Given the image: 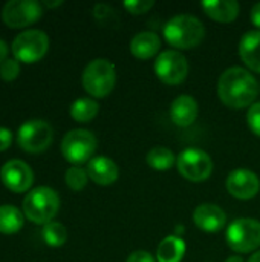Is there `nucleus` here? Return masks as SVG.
I'll list each match as a JSON object with an SVG mask.
<instances>
[{
  "mask_svg": "<svg viewBox=\"0 0 260 262\" xmlns=\"http://www.w3.org/2000/svg\"><path fill=\"white\" fill-rule=\"evenodd\" d=\"M6 55H8V45L0 38V64L6 60Z\"/></svg>",
  "mask_w": 260,
  "mask_h": 262,
  "instance_id": "473e14b6",
  "label": "nucleus"
},
{
  "mask_svg": "<svg viewBox=\"0 0 260 262\" xmlns=\"http://www.w3.org/2000/svg\"><path fill=\"white\" fill-rule=\"evenodd\" d=\"M87 180H89L87 170H84L80 166L69 167L64 175V181H66L67 187H70L72 190H83L87 184Z\"/></svg>",
  "mask_w": 260,
  "mask_h": 262,
  "instance_id": "393cba45",
  "label": "nucleus"
},
{
  "mask_svg": "<svg viewBox=\"0 0 260 262\" xmlns=\"http://www.w3.org/2000/svg\"><path fill=\"white\" fill-rule=\"evenodd\" d=\"M248 262H260V250L259 252H256V253L248 259Z\"/></svg>",
  "mask_w": 260,
  "mask_h": 262,
  "instance_id": "c9c22d12",
  "label": "nucleus"
},
{
  "mask_svg": "<svg viewBox=\"0 0 260 262\" xmlns=\"http://www.w3.org/2000/svg\"><path fill=\"white\" fill-rule=\"evenodd\" d=\"M202 9L210 18L219 23H231L238 18L241 5L236 0H205L202 2Z\"/></svg>",
  "mask_w": 260,
  "mask_h": 262,
  "instance_id": "6ab92c4d",
  "label": "nucleus"
},
{
  "mask_svg": "<svg viewBox=\"0 0 260 262\" xmlns=\"http://www.w3.org/2000/svg\"><path fill=\"white\" fill-rule=\"evenodd\" d=\"M93 17L101 25H116L120 21L116 11L106 3H98L93 6Z\"/></svg>",
  "mask_w": 260,
  "mask_h": 262,
  "instance_id": "a878e982",
  "label": "nucleus"
},
{
  "mask_svg": "<svg viewBox=\"0 0 260 262\" xmlns=\"http://www.w3.org/2000/svg\"><path fill=\"white\" fill-rule=\"evenodd\" d=\"M239 55L250 71L260 74V31H248L242 35Z\"/></svg>",
  "mask_w": 260,
  "mask_h": 262,
  "instance_id": "a211bd4d",
  "label": "nucleus"
},
{
  "mask_svg": "<svg viewBox=\"0 0 260 262\" xmlns=\"http://www.w3.org/2000/svg\"><path fill=\"white\" fill-rule=\"evenodd\" d=\"M43 14V6L37 0H9L3 5L2 18L9 28H23L37 21Z\"/></svg>",
  "mask_w": 260,
  "mask_h": 262,
  "instance_id": "9b49d317",
  "label": "nucleus"
},
{
  "mask_svg": "<svg viewBox=\"0 0 260 262\" xmlns=\"http://www.w3.org/2000/svg\"><path fill=\"white\" fill-rule=\"evenodd\" d=\"M161 51V37L153 31H143L138 32L130 41V52L133 57L139 60H149L159 55Z\"/></svg>",
  "mask_w": 260,
  "mask_h": 262,
  "instance_id": "f3484780",
  "label": "nucleus"
},
{
  "mask_svg": "<svg viewBox=\"0 0 260 262\" xmlns=\"http://www.w3.org/2000/svg\"><path fill=\"white\" fill-rule=\"evenodd\" d=\"M176 167L182 178L192 183H202L213 173V160L205 150L188 147L178 155Z\"/></svg>",
  "mask_w": 260,
  "mask_h": 262,
  "instance_id": "0eeeda50",
  "label": "nucleus"
},
{
  "mask_svg": "<svg viewBox=\"0 0 260 262\" xmlns=\"http://www.w3.org/2000/svg\"><path fill=\"white\" fill-rule=\"evenodd\" d=\"M123 6L130 14H146L155 6V2L153 0H129V2H124Z\"/></svg>",
  "mask_w": 260,
  "mask_h": 262,
  "instance_id": "cd10ccee",
  "label": "nucleus"
},
{
  "mask_svg": "<svg viewBox=\"0 0 260 262\" xmlns=\"http://www.w3.org/2000/svg\"><path fill=\"white\" fill-rule=\"evenodd\" d=\"M11 49L17 61L35 63L48 52L49 37L41 29H26L14 38Z\"/></svg>",
  "mask_w": 260,
  "mask_h": 262,
  "instance_id": "6e6552de",
  "label": "nucleus"
},
{
  "mask_svg": "<svg viewBox=\"0 0 260 262\" xmlns=\"http://www.w3.org/2000/svg\"><path fill=\"white\" fill-rule=\"evenodd\" d=\"M225 186L231 196L247 201L253 200L259 193L260 180L250 169H234L227 177Z\"/></svg>",
  "mask_w": 260,
  "mask_h": 262,
  "instance_id": "ddd939ff",
  "label": "nucleus"
},
{
  "mask_svg": "<svg viewBox=\"0 0 260 262\" xmlns=\"http://www.w3.org/2000/svg\"><path fill=\"white\" fill-rule=\"evenodd\" d=\"M100 104L97 100L89 97H80L70 104V117L78 123H87L97 117Z\"/></svg>",
  "mask_w": 260,
  "mask_h": 262,
  "instance_id": "4be33fe9",
  "label": "nucleus"
},
{
  "mask_svg": "<svg viewBox=\"0 0 260 262\" xmlns=\"http://www.w3.org/2000/svg\"><path fill=\"white\" fill-rule=\"evenodd\" d=\"M63 3V0H57V2H48V0H44V6H48V8H54V6H60Z\"/></svg>",
  "mask_w": 260,
  "mask_h": 262,
  "instance_id": "f704fd0d",
  "label": "nucleus"
},
{
  "mask_svg": "<svg viewBox=\"0 0 260 262\" xmlns=\"http://www.w3.org/2000/svg\"><path fill=\"white\" fill-rule=\"evenodd\" d=\"M228 247L236 253H251L260 247V221L254 218L234 220L225 235Z\"/></svg>",
  "mask_w": 260,
  "mask_h": 262,
  "instance_id": "39448f33",
  "label": "nucleus"
},
{
  "mask_svg": "<svg viewBox=\"0 0 260 262\" xmlns=\"http://www.w3.org/2000/svg\"><path fill=\"white\" fill-rule=\"evenodd\" d=\"M83 88L93 98L107 97L116 83L115 64L107 58H95L87 63L83 71Z\"/></svg>",
  "mask_w": 260,
  "mask_h": 262,
  "instance_id": "20e7f679",
  "label": "nucleus"
},
{
  "mask_svg": "<svg viewBox=\"0 0 260 262\" xmlns=\"http://www.w3.org/2000/svg\"><path fill=\"white\" fill-rule=\"evenodd\" d=\"M25 218L18 207L12 204L0 206V233L14 235L23 227Z\"/></svg>",
  "mask_w": 260,
  "mask_h": 262,
  "instance_id": "412c9836",
  "label": "nucleus"
},
{
  "mask_svg": "<svg viewBox=\"0 0 260 262\" xmlns=\"http://www.w3.org/2000/svg\"><path fill=\"white\" fill-rule=\"evenodd\" d=\"M97 150V138L87 129H72L61 140V154L74 166L89 163Z\"/></svg>",
  "mask_w": 260,
  "mask_h": 262,
  "instance_id": "423d86ee",
  "label": "nucleus"
},
{
  "mask_svg": "<svg viewBox=\"0 0 260 262\" xmlns=\"http://www.w3.org/2000/svg\"><path fill=\"white\" fill-rule=\"evenodd\" d=\"M12 143V132L8 127L0 126V152L6 150Z\"/></svg>",
  "mask_w": 260,
  "mask_h": 262,
  "instance_id": "7c9ffc66",
  "label": "nucleus"
},
{
  "mask_svg": "<svg viewBox=\"0 0 260 262\" xmlns=\"http://www.w3.org/2000/svg\"><path fill=\"white\" fill-rule=\"evenodd\" d=\"M18 74H20V64L15 58H6L0 64V77L3 80L11 81V80L17 78Z\"/></svg>",
  "mask_w": 260,
  "mask_h": 262,
  "instance_id": "bb28decb",
  "label": "nucleus"
},
{
  "mask_svg": "<svg viewBox=\"0 0 260 262\" xmlns=\"http://www.w3.org/2000/svg\"><path fill=\"white\" fill-rule=\"evenodd\" d=\"M162 35L175 49H193L204 40L205 26L192 14H178L164 25Z\"/></svg>",
  "mask_w": 260,
  "mask_h": 262,
  "instance_id": "f03ea898",
  "label": "nucleus"
},
{
  "mask_svg": "<svg viewBox=\"0 0 260 262\" xmlns=\"http://www.w3.org/2000/svg\"><path fill=\"white\" fill-rule=\"evenodd\" d=\"M86 170H87L89 178L98 186H110L120 177V169H118L116 163L112 158L104 157V155L93 157L87 163Z\"/></svg>",
  "mask_w": 260,
  "mask_h": 262,
  "instance_id": "2eb2a0df",
  "label": "nucleus"
},
{
  "mask_svg": "<svg viewBox=\"0 0 260 262\" xmlns=\"http://www.w3.org/2000/svg\"><path fill=\"white\" fill-rule=\"evenodd\" d=\"M225 262H245L244 261V258L241 256V255H233V256H228Z\"/></svg>",
  "mask_w": 260,
  "mask_h": 262,
  "instance_id": "72a5a7b5",
  "label": "nucleus"
},
{
  "mask_svg": "<svg viewBox=\"0 0 260 262\" xmlns=\"http://www.w3.org/2000/svg\"><path fill=\"white\" fill-rule=\"evenodd\" d=\"M195 226L207 233H218L227 223V213L216 204L204 203L199 204L193 212Z\"/></svg>",
  "mask_w": 260,
  "mask_h": 262,
  "instance_id": "4468645a",
  "label": "nucleus"
},
{
  "mask_svg": "<svg viewBox=\"0 0 260 262\" xmlns=\"http://www.w3.org/2000/svg\"><path fill=\"white\" fill-rule=\"evenodd\" d=\"M41 236L49 247H61L67 239V230L61 223L51 221L43 226Z\"/></svg>",
  "mask_w": 260,
  "mask_h": 262,
  "instance_id": "b1692460",
  "label": "nucleus"
},
{
  "mask_svg": "<svg viewBox=\"0 0 260 262\" xmlns=\"http://www.w3.org/2000/svg\"><path fill=\"white\" fill-rule=\"evenodd\" d=\"M251 21L257 28V31H260V2L251 8Z\"/></svg>",
  "mask_w": 260,
  "mask_h": 262,
  "instance_id": "2f4dec72",
  "label": "nucleus"
},
{
  "mask_svg": "<svg viewBox=\"0 0 260 262\" xmlns=\"http://www.w3.org/2000/svg\"><path fill=\"white\" fill-rule=\"evenodd\" d=\"M155 74L164 84L178 86L185 81L188 75V60L179 51H162L156 57Z\"/></svg>",
  "mask_w": 260,
  "mask_h": 262,
  "instance_id": "9d476101",
  "label": "nucleus"
},
{
  "mask_svg": "<svg viewBox=\"0 0 260 262\" xmlns=\"http://www.w3.org/2000/svg\"><path fill=\"white\" fill-rule=\"evenodd\" d=\"M2 183L12 192H26L34 183L32 169L21 160H9L0 169Z\"/></svg>",
  "mask_w": 260,
  "mask_h": 262,
  "instance_id": "f8f14e48",
  "label": "nucleus"
},
{
  "mask_svg": "<svg viewBox=\"0 0 260 262\" xmlns=\"http://www.w3.org/2000/svg\"><path fill=\"white\" fill-rule=\"evenodd\" d=\"M126 262H158L149 252L146 250H136L133 253L129 255V258L126 259Z\"/></svg>",
  "mask_w": 260,
  "mask_h": 262,
  "instance_id": "c756f323",
  "label": "nucleus"
},
{
  "mask_svg": "<svg viewBox=\"0 0 260 262\" xmlns=\"http://www.w3.org/2000/svg\"><path fill=\"white\" fill-rule=\"evenodd\" d=\"M185 241L178 235L166 236L156 250L158 262H181L185 255Z\"/></svg>",
  "mask_w": 260,
  "mask_h": 262,
  "instance_id": "aec40b11",
  "label": "nucleus"
},
{
  "mask_svg": "<svg viewBox=\"0 0 260 262\" xmlns=\"http://www.w3.org/2000/svg\"><path fill=\"white\" fill-rule=\"evenodd\" d=\"M54 138V130L51 124L44 120H28L25 121L17 132L18 146L31 154H38L46 150Z\"/></svg>",
  "mask_w": 260,
  "mask_h": 262,
  "instance_id": "1a4fd4ad",
  "label": "nucleus"
},
{
  "mask_svg": "<svg viewBox=\"0 0 260 262\" xmlns=\"http://www.w3.org/2000/svg\"><path fill=\"white\" fill-rule=\"evenodd\" d=\"M259 94L256 77L245 68L231 66L225 69L218 80V97L231 109L253 106Z\"/></svg>",
  "mask_w": 260,
  "mask_h": 262,
  "instance_id": "f257e3e1",
  "label": "nucleus"
},
{
  "mask_svg": "<svg viewBox=\"0 0 260 262\" xmlns=\"http://www.w3.org/2000/svg\"><path fill=\"white\" fill-rule=\"evenodd\" d=\"M60 209L58 193L48 187L38 186L32 189L23 200V213L25 216L35 224H48L54 220Z\"/></svg>",
  "mask_w": 260,
  "mask_h": 262,
  "instance_id": "7ed1b4c3",
  "label": "nucleus"
},
{
  "mask_svg": "<svg viewBox=\"0 0 260 262\" xmlns=\"http://www.w3.org/2000/svg\"><path fill=\"white\" fill-rule=\"evenodd\" d=\"M198 112H199L198 101L188 94L178 95L170 104L172 121L179 127H187L193 124L195 120L198 118Z\"/></svg>",
  "mask_w": 260,
  "mask_h": 262,
  "instance_id": "dca6fc26",
  "label": "nucleus"
},
{
  "mask_svg": "<svg viewBox=\"0 0 260 262\" xmlns=\"http://www.w3.org/2000/svg\"><path fill=\"white\" fill-rule=\"evenodd\" d=\"M176 160L178 157L173 154L172 149L169 147H164V146H156V147H152L146 157V161L147 164L155 169V170H169L173 167V164H176Z\"/></svg>",
  "mask_w": 260,
  "mask_h": 262,
  "instance_id": "5701e85b",
  "label": "nucleus"
},
{
  "mask_svg": "<svg viewBox=\"0 0 260 262\" xmlns=\"http://www.w3.org/2000/svg\"><path fill=\"white\" fill-rule=\"evenodd\" d=\"M247 123H248V127L251 129V132L260 137V101L250 106V109L247 112Z\"/></svg>",
  "mask_w": 260,
  "mask_h": 262,
  "instance_id": "c85d7f7f",
  "label": "nucleus"
}]
</instances>
